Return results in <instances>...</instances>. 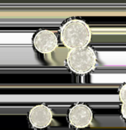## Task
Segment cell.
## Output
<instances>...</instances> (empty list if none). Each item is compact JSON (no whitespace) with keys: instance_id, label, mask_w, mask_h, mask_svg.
Segmentation results:
<instances>
[{"instance_id":"7","label":"cell","mask_w":126,"mask_h":130,"mask_svg":"<svg viewBox=\"0 0 126 130\" xmlns=\"http://www.w3.org/2000/svg\"><path fill=\"white\" fill-rule=\"evenodd\" d=\"M121 113L126 120V104H122L121 106Z\"/></svg>"},{"instance_id":"1","label":"cell","mask_w":126,"mask_h":130,"mask_svg":"<svg viewBox=\"0 0 126 130\" xmlns=\"http://www.w3.org/2000/svg\"><path fill=\"white\" fill-rule=\"evenodd\" d=\"M92 31L83 20L71 18L60 28V39L65 46L70 50L86 47L91 41Z\"/></svg>"},{"instance_id":"4","label":"cell","mask_w":126,"mask_h":130,"mask_svg":"<svg viewBox=\"0 0 126 130\" xmlns=\"http://www.w3.org/2000/svg\"><path fill=\"white\" fill-rule=\"evenodd\" d=\"M59 40L56 34L50 30H40L33 38L34 49L42 54H49L58 46Z\"/></svg>"},{"instance_id":"5","label":"cell","mask_w":126,"mask_h":130,"mask_svg":"<svg viewBox=\"0 0 126 130\" xmlns=\"http://www.w3.org/2000/svg\"><path fill=\"white\" fill-rule=\"evenodd\" d=\"M53 119L52 110L46 105L41 104L33 107L28 113L30 124L37 129H43L48 127Z\"/></svg>"},{"instance_id":"3","label":"cell","mask_w":126,"mask_h":130,"mask_svg":"<svg viewBox=\"0 0 126 130\" xmlns=\"http://www.w3.org/2000/svg\"><path fill=\"white\" fill-rule=\"evenodd\" d=\"M94 118L92 110L84 104H77L68 111L70 125L77 129H84L91 124Z\"/></svg>"},{"instance_id":"2","label":"cell","mask_w":126,"mask_h":130,"mask_svg":"<svg viewBox=\"0 0 126 130\" xmlns=\"http://www.w3.org/2000/svg\"><path fill=\"white\" fill-rule=\"evenodd\" d=\"M68 69L78 75H85L92 72L97 65V56L90 46L70 50L66 58Z\"/></svg>"},{"instance_id":"6","label":"cell","mask_w":126,"mask_h":130,"mask_svg":"<svg viewBox=\"0 0 126 130\" xmlns=\"http://www.w3.org/2000/svg\"><path fill=\"white\" fill-rule=\"evenodd\" d=\"M119 100L122 104H126V84L122 86L119 91Z\"/></svg>"}]
</instances>
